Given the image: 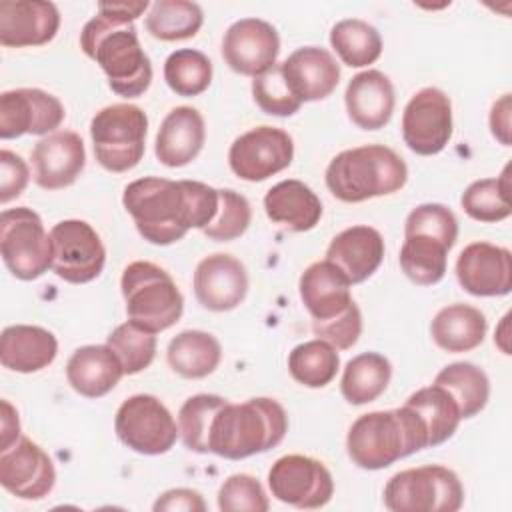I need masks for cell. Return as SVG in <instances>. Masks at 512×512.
<instances>
[{"mask_svg":"<svg viewBox=\"0 0 512 512\" xmlns=\"http://www.w3.org/2000/svg\"><path fill=\"white\" fill-rule=\"evenodd\" d=\"M138 234L156 246H168L188 230H204L218 210V188L198 180L144 176L132 180L122 194Z\"/></svg>","mask_w":512,"mask_h":512,"instance_id":"1","label":"cell"},{"mask_svg":"<svg viewBox=\"0 0 512 512\" xmlns=\"http://www.w3.org/2000/svg\"><path fill=\"white\" fill-rule=\"evenodd\" d=\"M80 48L96 60L118 96L138 98L150 88L152 64L132 22L98 10L80 32Z\"/></svg>","mask_w":512,"mask_h":512,"instance_id":"2","label":"cell"},{"mask_svg":"<svg viewBox=\"0 0 512 512\" xmlns=\"http://www.w3.org/2000/svg\"><path fill=\"white\" fill-rule=\"evenodd\" d=\"M288 432V414L272 398L226 402L212 418L208 452L228 460H242L278 446Z\"/></svg>","mask_w":512,"mask_h":512,"instance_id":"3","label":"cell"},{"mask_svg":"<svg viewBox=\"0 0 512 512\" xmlns=\"http://www.w3.org/2000/svg\"><path fill=\"white\" fill-rule=\"evenodd\" d=\"M424 448H428L426 428L406 404L358 416L346 436V452L362 470L388 468Z\"/></svg>","mask_w":512,"mask_h":512,"instance_id":"4","label":"cell"},{"mask_svg":"<svg viewBox=\"0 0 512 512\" xmlns=\"http://www.w3.org/2000/svg\"><path fill=\"white\" fill-rule=\"evenodd\" d=\"M326 188L340 202L356 204L404 188L408 166L384 144H366L336 154L324 174Z\"/></svg>","mask_w":512,"mask_h":512,"instance_id":"5","label":"cell"},{"mask_svg":"<svg viewBox=\"0 0 512 512\" xmlns=\"http://www.w3.org/2000/svg\"><path fill=\"white\" fill-rule=\"evenodd\" d=\"M128 320L158 334L174 326L184 312V296L172 276L154 262H130L120 278Z\"/></svg>","mask_w":512,"mask_h":512,"instance_id":"6","label":"cell"},{"mask_svg":"<svg viewBox=\"0 0 512 512\" xmlns=\"http://www.w3.org/2000/svg\"><path fill=\"white\" fill-rule=\"evenodd\" d=\"M148 116L128 102L98 110L90 122V138L98 164L108 172H128L144 156Z\"/></svg>","mask_w":512,"mask_h":512,"instance_id":"7","label":"cell"},{"mask_svg":"<svg viewBox=\"0 0 512 512\" xmlns=\"http://www.w3.org/2000/svg\"><path fill=\"white\" fill-rule=\"evenodd\" d=\"M462 504L460 478L440 464L396 472L384 486V506L392 512H456Z\"/></svg>","mask_w":512,"mask_h":512,"instance_id":"8","label":"cell"},{"mask_svg":"<svg viewBox=\"0 0 512 512\" xmlns=\"http://www.w3.org/2000/svg\"><path fill=\"white\" fill-rule=\"evenodd\" d=\"M0 254L4 266L18 280H36L52 270V238L32 208L16 206L2 210Z\"/></svg>","mask_w":512,"mask_h":512,"instance_id":"9","label":"cell"},{"mask_svg":"<svg viewBox=\"0 0 512 512\" xmlns=\"http://www.w3.org/2000/svg\"><path fill=\"white\" fill-rule=\"evenodd\" d=\"M118 440L144 456L166 454L178 438V424L170 410L152 394L126 398L114 418Z\"/></svg>","mask_w":512,"mask_h":512,"instance_id":"10","label":"cell"},{"mask_svg":"<svg viewBox=\"0 0 512 512\" xmlns=\"http://www.w3.org/2000/svg\"><path fill=\"white\" fill-rule=\"evenodd\" d=\"M52 272L70 284H86L100 276L106 248L100 234L86 220H60L50 230Z\"/></svg>","mask_w":512,"mask_h":512,"instance_id":"11","label":"cell"},{"mask_svg":"<svg viewBox=\"0 0 512 512\" xmlns=\"http://www.w3.org/2000/svg\"><path fill=\"white\" fill-rule=\"evenodd\" d=\"M268 486L276 500L300 510L322 508L334 494L330 470L304 454L280 456L268 470Z\"/></svg>","mask_w":512,"mask_h":512,"instance_id":"12","label":"cell"},{"mask_svg":"<svg viewBox=\"0 0 512 512\" xmlns=\"http://www.w3.org/2000/svg\"><path fill=\"white\" fill-rule=\"evenodd\" d=\"M292 136L276 126H256L240 134L228 150L230 170L246 182H262L292 164Z\"/></svg>","mask_w":512,"mask_h":512,"instance_id":"13","label":"cell"},{"mask_svg":"<svg viewBox=\"0 0 512 512\" xmlns=\"http://www.w3.org/2000/svg\"><path fill=\"white\" fill-rule=\"evenodd\" d=\"M404 144L418 156H434L452 138V102L444 90L426 86L418 90L402 112Z\"/></svg>","mask_w":512,"mask_h":512,"instance_id":"14","label":"cell"},{"mask_svg":"<svg viewBox=\"0 0 512 512\" xmlns=\"http://www.w3.org/2000/svg\"><path fill=\"white\" fill-rule=\"evenodd\" d=\"M62 102L40 88H14L0 96V138L48 136L64 122Z\"/></svg>","mask_w":512,"mask_h":512,"instance_id":"15","label":"cell"},{"mask_svg":"<svg viewBox=\"0 0 512 512\" xmlns=\"http://www.w3.org/2000/svg\"><path fill=\"white\" fill-rule=\"evenodd\" d=\"M0 484L22 500H40L56 484L52 458L28 436L0 450Z\"/></svg>","mask_w":512,"mask_h":512,"instance_id":"16","label":"cell"},{"mask_svg":"<svg viewBox=\"0 0 512 512\" xmlns=\"http://www.w3.org/2000/svg\"><path fill=\"white\" fill-rule=\"evenodd\" d=\"M280 36L276 28L262 18H240L228 26L222 38V58L242 76H260L276 64Z\"/></svg>","mask_w":512,"mask_h":512,"instance_id":"17","label":"cell"},{"mask_svg":"<svg viewBox=\"0 0 512 512\" xmlns=\"http://www.w3.org/2000/svg\"><path fill=\"white\" fill-rule=\"evenodd\" d=\"M456 278L472 296H506L512 290V254L504 246L472 242L458 254Z\"/></svg>","mask_w":512,"mask_h":512,"instance_id":"18","label":"cell"},{"mask_svg":"<svg viewBox=\"0 0 512 512\" xmlns=\"http://www.w3.org/2000/svg\"><path fill=\"white\" fill-rule=\"evenodd\" d=\"M194 294L206 310H234L248 294V272L232 254H210L194 270Z\"/></svg>","mask_w":512,"mask_h":512,"instance_id":"19","label":"cell"},{"mask_svg":"<svg viewBox=\"0 0 512 512\" xmlns=\"http://www.w3.org/2000/svg\"><path fill=\"white\" fill-rule=\"evenodd\" d=\"M34 182L44 190L72 186L86 166V150L80 134L56 130L32 148Z\"/></svg>","mask_w":512,"mask_h":512,"instance_id":"20","label":"cell"},{"mask_svg":"<svg viewBox=\"0 0 512 512\" xmlns=\"http://www.w3.org/2000/svg\"><path fill=\"white\" fill-rule=\"evenodd\" d=\"M60 28L56 4L44 0L0 2V44L4 48L42 46L54 40Z\"/></svg>","mask_w":512,"mask_h":512,"instance_id":"21","label":"cell"},{"mask_svg":"<svg viewBox=\"0 0 512 512\" xmlns=\"http://www.w3.org/2000/svg\"><path fill=\"white\" fill-rule=\"evenodd\" d=\"M282 74L294 92L304 102L328 98L340 82V66L336 58L320 46H302L280 62Z\"/></svg>","mask_w":512,"mask_h":512,"instance_id":"22","label":"cell"},{"mask_svg":"<svg viewBox=\"0 0 512 512\" xmlns=\"http://www.w3.org/2000/svg\"><path fill=\"white\" fill-rule=\"evenodd\" d=\"M384 252L386 246L382 234L372 226L358 224L342 230L330 240L324 260L332 262L350 284H360L378 270Z\"/></svg>","mask_w":512,"mask_h":512,"instance_id":"23","label":"cell"},{"mask_svg":"<svg viewBox=\"0 0 512 512\" xmlns=\"http://www.w3.org/2000/svg\"><path fill=\"white\" fill-rule=\"evenodd\" d=\"M206 142L204 116L192 106L172 108L156 134L154 154L168 168H182L196 160Z\"/></svg>","mask_w":512,"mask_h":512,"instance_id":"24","label":"cell"},{"mask_svg":"<svg viewBox=\"0 0 512 512\" xmlns=\"http://www.w3.org/2000/svg\"><path fill=\"white\" fill-rule=\"evenodd\" d=\"M344 104L348 118L362 130L384 128L394 112L396 94L390 78L380 70H364L350 78Z\"/></svg>","mask_w":512,"mask_h":512,"instance_id":"25","label":"cell"},{"mask_svg":"<svg viewBox=\"0 0 512 512\" xmlns=\"http://www.w3.org/2000/svg\"><path fill=\"white\" fill-rule=\"evenodd\" d=\"M124 376L118 356L106 344H86L72 352L66 364V380L84 398H102Z\"/></svg>","mask_w":512,"mask_h":512,"instance_id":"26","label":"cell"},{"mask_svg":"<svg viewBox=\"0 0 512 512\" xmlns=\"http://www.w3.org/2000/svg\"><path fill=\"white\" fill-rule=\"evenodd\" d=\"M350 286L348 278L332 262L320 260L302 272L298 292L312 320H330L354 302Z\"/></svg>","mask_w":512,"mask_h":512,"instance_id":"27","label":"cell"},{"mask_svg":"<svg viewBox=\"0 0 512 512\" xmlns=\"http://www.w3.org/2000/svg\"><path fill=\"white\" fill-rule=\"evenodd\" d=\"M58 354L56 336L34 324H12L0 336V362L4 368L20 374L44 370Z\"/></svg>","mask_w":512,"mask_h":512,"instance_id":"28","label":"cell"},{"mask_svg":"<svg viewBox=\"0 0 512 512\" xmlns=\"http://www.w3.org/2000/svg\"><path fill=\"white\" fill-rule=\"evenodd\" d=\"M264 212L274 224L292 232H308L322 218V202L308 184L288 178L266 192Z\"/></svg>","mask_w":512,"mask_h":512,"instance_id":"29","label":"cell"},{"mask_svg":"<svg viewBox=\"0 0 512 512\" xmlns=\"http://www.w3.org/2000/svg\"><path fill=\"white\" fill-rule=\"evenodd\" d=\"M488 322L484 312L470 304H448L436 312L430 322V336L444 352L460 354L478 348L484 342Z\"/></svg>","mask_w":512,"mask_h":512,"instance_id":"30","label":"cell"},{"mask_svg":"<svg viewBox=\"0 0 512 512\" xmlns=\"http://www.w3.org/2000/svg\"><path fill=\"white\" fill-rule=\"evenodd\" d=\"M166 360L178 376L200 380L218 368L222 360V346L210 332L184 330L168 342Z\"/></svg>","mask_w":512,"mask_h":512,"instance_id":"31","label":"cell"},{"mask_svg":"<svg viewBox=\"0 0 512 512\" xmlns=\"http://www.w3.org/2000/svg\"><path fill=\"white\" fill-rule=\"evenodd\" d=\"M392 378V364L378 352H362L346 362L340 392L352 406L374 402L384 394Z\"/></svg>","mask_w":512,"mask_h":512,"instance_id":"32","label":"cell"},{"mask_svg":"<svg viewBox=\"0 0 512 512\" xmlns=\"http://www.w3.org/2000/svg\"><path fill=\"white\" fill-rule=\"evenodd\" d=\"M404 404L412 408L422 420L428 436V448L450 440L462 420L458 404L438 384H430L412 392Z\"/></svg>","mask_w":512,"mask_h":512,"instance_id":"33","label":"cell"},{"mask_svg":"<svg viewBox=\"0 0 512 512\" xmlns=\"http://www.w3.org/2000/svg\"><path fill=\"white\" fill-rule=\"evenodd\" d=\"M434 384L442 386L454 398L462 420L482 412L490 398V380L486 372L472 362H452L444 366L436 374Z\"/></svg>","mask_w":512,"mask_h":512,"instance_id":"34","label":"cell"},{"mask_svg":"<svg viewBox=\"0 0 512 512\" xmlns=\"http://www.w3.org/2000/svg\"><path fill=\"white\" fill-rule=\"evenodd\" d=\"M448 252L450 248L438 238L408 234L404 236L398 262L410 282L418 286H432L438 284L446 274Z\"/></svg>","mask_w":512,"mask_h":512,"instance_id":"35","label":"cell"},{"mask_svg":"<svg viewBox=\"0 0 512 512\" xmlns=\"http://www.w3.org/2000/svg\"><path fill=\"white\" fill-rule=\"evenodd\" d=\"M202 22V8L188 0H156L144 20L148 34L162 42L192 38L202 28Z\"/></svg>","mask_w":512,"mask_h":512,"instance_id":"36","label":"cell"},{"mask_svg":"<svg viewBox=\"0 0 512 512\" xmlns=\"http://www.w3.org/2000/svg\"><path fill=\"white\" fill-rule=\"evenodd\" d=\"M330 46L346 66L364 68L380 58L382 36L360 18H344L332 26Z\"/></svg>","mask_w":512,"mask_h":512,"instance_id":"37","label":"cell"},{"mask_svg":"<svg viewBox=\"0 0 512 512\" xmlns=\"http://www.w3.org/2000/svg\"><path fill=\"white\" fill-rule=\"evenodd\" d=\"M340 368V356L334 346L314 338L292 348L288 354L290 376L306 388L328 386Z\"/></svg>","mask_w":512,"mask_h":512,"instance_id":"38","label":"cell"},{"mask_svg":"<svg viewBox=\"0 0 512 512\" xmlns=\"http://www.w3.org/2000/svg\"><path fill=\"white\" fill-rule=\"evenodd\" d=\"M510 166L498 178H482L472 182L460 198L462 210L476 222H500L512 214L510 202Z\"/></svg>","mask_w":512,"mask_h":512,"instance_id":"39","label":"cell"},{"mask_svg":"<svg viewBox=\"0 0 512 512\" xmlns=\"http://www.w3.org/2000/svg\"><path fill=\"white\" fill-rule=\"evenodd\" d=\"M164 80L178 96H198L212 82L210 58L194 48L174 50L164 62Z\"/></svg>","mask_w":512,"mask_h":512,"instance_id":"40","label":"cell"},{"mask_svg":"<svg viewBox=\"0 0 512 512\" xmlns=\"http://www.w3.org/2000/svg\"><path fill=\"white\" fill-rule=\"evenodd\" d=\"M228 400L218 394H194L178 410V432L184 446L198 454H208V432L214 414Z\"/></svg>","mask_w":512,"mask_h":512,"instance_id":"41","label":"cell"},{"mask_svg":"<svg viewBox=\"0 0 512 512\" xmlns=\"http://www.w3.org/2000/svg\"><path fill=\"white\" fill-rule=\"evenodd\" d=\"M106 346L118 356L124 374L132 376L146 370L156 356V334L134 322L118 324L108 336Z\"/></svg>","mask_w":512,"mask_h":512,"instance_id":"42","label":"cell"},{"mask_svg":"<svg viewBox=\"0 0 512 512\" xmlns=\"http://www.w3.org/2000/svg\"><path fill=\"white\" fill-rule=\"evenodd\" d=\"M252 220V208L246 196L236 190L222 188L218 190V210L212 222L202 230L204 236L216 242H230L240 238Z\"/></svg>","mask_w":512,"mask_h":512,"instance_id":"43","label":"cell"},{"mask_svg":"<svg viewBox=\"0 0 512 512\" xmlns=\"http://www.w3.org/2000/svg\"><path fill=\"white\" fill-rule=\"evenodd\" d=\"M252 98L264 114L280 118L296 114L302 106V102L290 90L282 74L280 62H276L272 68L252 80Z\"/></svg>","mask_w":512,"mask_h":512,"instance_id":"44","label":"cell"},{"mask_svg":"<svg viewBox=\"0 0 512 512\" xmlns=\"http://www.w3.org/2000/svg\"><path fill=\"white\" fill-rule=\"evenodd\" d=\"M408 234H424L438 238L448 248H452L458 240V220L454 212L438 202H428L416 206L404 222V236Z\"/></svg>","mask_w":512,"mask_h":512,"instance_id":"45","label":"cell"},{"mask_svg":"<svg viewBox=\"0 0 512 512\" xmlns=\"http://www.w3.org/2000/svg\"><path fill=\"white\" fill-rule=\"evenodd\" d=\"M218 508L222 512H266L270 502L258 478L240 472L222 482L218 490Z\"/></svg>","mask_w":512,"mask_h":512,"instance_id":"46","label":"cell"},{"mask_svg":"<svg viewBox=\"0 0 512 512\" xmlns=\"http://www.w3.org/2000/svg\"><path fill=\"white\" fill-rule=\"evenodd\" d=\"M312 332L316 338L328 342L336 350L352 348L362 334V314L356 302H352L342 314L330 320H312Z\"/></svg>","mask_w":512,"mask_h":512,"instance_id":"47","label":"cell"},{"mask_svg":"<svg viewBox=\"0 0 512 512\" xmlns=\"http://www.w3.org/2000/svg\"><path fill=\"white\" fill-rule=\"evenodd\" d=\"M30 180L28 164L12 150H0V204L18 198Z\"/></svg>","mask_w":512,"mask_h":512,"instance_id":"48","label":"cell"},{"mask_svg":"<svg viewBox=\"0 0 512 512\" xmlns=\"http://www.w3.org/2000/svg\"><path fill=\"white\" fill-rule=\"evenodd\" d=\"M154 512H204L206 502L200 492L192 488L166 490L152 506Z\"/></svg>","mask_w":512,"mask_h":512,"instance_id":"49","label":"cell"},{"mask_svg":"<svg viewBox=\"0 0 512 512\" xmlns=\"http://www.w3.org/2000/svg\"><path fill=\"white\" fill-rule=\"evenodd\" d=\"M490 132L502 144L510 146V94H502L490 108Z\"/></svg>","mask_w":512,"mask_h":512,"instance_id":"50","label":"cell"},{"mask_svg":"<svg viewBox=\"0 0 512 512\" xmlns=\"http://www.w3.org/2000/svg\"><path fill=\"white\" fill-rule=\"evenodd\" d=\"M2 414H0V450L12 446L20 438V420L16 408L8 402L2 400Z\"/></svg>","mask_w":512,"mask_h":512,"instance_id":"51","label":"cell"},{"mask_svg":"<svg viewBox=\"0 0 512 512\" xmlns=\"http://www.w3.org/2000/svg\"><path fill=\"white\" fill-rule=\"evenodd\" d=\"M508 320H510V314H506L498 326V330L494 332V344L504 352V354H510V344H508Z\"/></svg>","mask_w":512,"mask_h":512,"instance_id":"52","label":"cell"}]
</instances>
